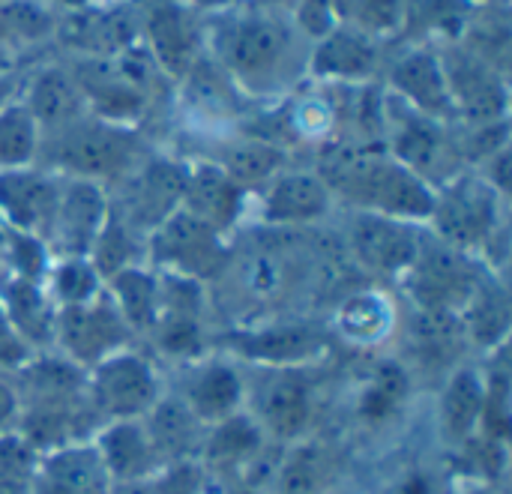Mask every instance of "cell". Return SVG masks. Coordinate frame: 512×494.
<instances>
[{
    "instance_id": "obj_12",
    "label": "cell",
    "mask_w": 512,
    "mask_h": 494,
    "mask_svg": "<svg viewBox=\"0 0 512 494\" xmlns=\"http://www.w3.org/2000/svg\"><path fill=\"white\" fill-rule=\"evenodd\" d=\"M186 183V165L171 159L147 156L135 171L117 180L114 198L108 195L111 216H117L126 228L147 237L159 228L174 210H180Z\"/></svg>"
},
{
    "instance_id": "obj_24",
    "label": "cell",
    "mask_w": 512,
    "mask_h": 494,
    "mask_svg": "<svg viewBox=\"0 0 512 494\" xmlns=\"http://www.w3.org/2000/svg\"><path fill=\"white\" fill-rule=\"evenodd\" d=\"M93 447L99 450L114 486L147 483L165 471L141 420H117L99 426V432L93 435Z\"/></svg>"
},
{
    "instance_id": "obj_52",
    "label": "cell",
    "mask_w": 512,
    "mask_h": 494,
    "mask_svg": "<svg viewBox=\"0 0 512 494\" xmlns=\"http://www.w3.org/2000/svg\"><path fill=\"white\" fill-rule=\"evenodd\" d=\"M6 102H12V81H9L6 75H0V108H3Z\"/></svg>"
},
{
    "instance_id": "obj_42",
    "label": "cell",
    "mask_w": 512,
    "mask_h": 494,
    "mask_svg": "<svg viewBox=\"0 0 512 494\" xmlns=\"http://www.w3.org/2000/svg\"><path fill=\"white\" fill-rule=\"evenodd\" d=\"M411 390L408 372L396 360H384L372 369L366 390L360 396V417L366 423H384L390 420L402 405Z\"/></svg>"
},
{
    "instance_id": "obj_1",
    "label": "cell",
    "mask_w": 512,
    "mask_h": 494,
    "mask_svg": "<svg viewBox=\"0 0 512 494\" xmlns=\"http://www.w3.org/2000/svg\"><path fill=\"white\" fill-rule=\"evenodd\" d=\"M207 48L237 90L279 96L306 72L312 42L276 9L234 6L207 21Z\"/></svg>"
},
{
    "instance_id": "obj_25",
    "label": "cell",
    "mask_w": 512,
    "mask_h": 494,
    "mask_svg": "<svg viewBox=\"0 0 512 494\" xmlns=\"http://www.w3.org/2000/svg\"><path fill=\"white\" fill-rule=\"evenodd\" d=\"M114 483L93 441H78L39 456L36 494H111Z\"/></svg>"
},
{
    "instance_id": "obj_6",
    "label": "cell",
    "mask_w": 512,
    "mask_h": 494,
    "mask_svg": "<svg viewBox=\"0 0 512 494\" xmlns=\"http://www.w3.org/2000/svg\"><path fill=\"white\" fill-rule=\"evenodd\" d=\"M486 273L489 267H483L474 255L444 243L426 228L420 231L417 255L399 282L405 285L414 306L459 315Z\"/></svg>"
},
{
    "instance_id": "obj_30",
    "label": "cell",
    "mask_w": 512,
    "mask_h": 494,
    "mask_svg": "<svg viewBox=\"0 0 512 494\" xmlns=\"http://www.w3.org/2000/svg\"><path fill=\"white\" fill-rule=\"evenodd\" d=\"M264 432L249 414H234L219 426H210L204 435V447L198 456V468L213 471L222 483H234L243 471H249L261 450H264Z\"/></svg>"
},
{
    "instance_id": "obj_13",
    "label": "cell",
    "mask_w": 512,
    "mask_h": 494,
    "mask_svg": "<svg viewBox=\"0 0 512 494\" xmlns=\"http://www.w3.org/2000/svg\"><path fill=\"white\" fill-rule=\"evenodd\" d=\"M129 342L132 330L126 327V321L120 318L117 306L105 291L87 303L57 309L54 348L60 351V357H66L84 372L117 351H126Z\"/></svg>"
},
{
    "instance_id": "obj_19",
    "label": "cell",
    "mask_w": 512,
    "mask_h": 494,
    "mask_svg": "<svg viewBox=\"0 0 512 494\" xmlns=\"http://www.w3.org/2000/svg\"><path fill=\"white\" fill-rule=\"evenodd\" d=\"M330 207H333V192L318 177V171L282 168L261 189V219L279 231L315 225L330 213Z\"/></svg>"
},
{
    "instance_id": "obj_18",
    "label": "cell",
    "mask_w": 512,
    "mask_h": 494,
    "mask_svg": "<svg viewBox=\"0 0 512 494\" xmlns=\"http://www.w3.org/2000/svg\"><path fill=\"white\" fill-rule=\"evenodd\" d=\"M390 90L402 105L426 117H435L441 123L456 120V108H453L444 66H441L435 45L405 48L390 66Z\"/></svg>"
},
{
    "instance_id": "obj_33",
    "label": "cell",
    "mask_w": 512,
    "mask_h": 494,
    "mask_svg": "<svg viewBox=\"0 0 512 494\" xmlns=\"http://www.w3.org/2000/svg\"><path fill=\"white\" fill-rule=\"evenodd\" d=\"M0 303L12 321V327L18 330V336L27 342V348L33 354L51 351L54 348V318H57V306L48 294V288L42 282L33 279H6L3 291H0Z\"/></svg>"
},
{
    "instance_id": "obj_4",
    "label": "cell",
    "mask_w": 512,
    "mask_h": 494,
    "mask_svg": "<svg viewBox=\"0 0 512 494\" xmlns=\"http://www.w3.org/2000/svg\"><path fill=\"white\" fill-rule=\"evenodd\" d=\"M90 114L135 126L165 93V72L141 42L111 57H75L69 63Z\"/></svg>"
},
{
    "instance_id": "obj_14",
    "label": "cell",
    "mask_w": 512,
    "mask_h": 494,
    "mask_svg": "<svg viewBox=\"0 0 512 494\" xmlns=\"http://www.w3.org/2000/svg\"><path fill=\"white\" fill-rule=\"evenodd\" d=\"M438 57L444 66L447 90L456 108V120L462 123H498L507 120L510 90L507 72L474 54L462 42L438 45Z\"/></svg>"
},
{
    "instance_id": "obj_28",
    "label": "cell",
    "mask_w": 512,
    "mask_h": 494,
    "mask_svg": "<svg viewBox=\"0 0 512 494\" xmlns=\"http://www.w3.org/2000/svg\"><path fill=\"white\" fill-rule=\"evenodd\" d=\"M21 102L30 111V117L36 120L42 138L54 135V132L72 126L75 120H81L84 114H90L72 69L69 66H57V63L54 66H42L30 78V87H27Z\"/></svg>"
},
{
    "instance_id": "obj_35",
    "label": "cell",
    "mask_w": 512,
    "mask_h": 494,
    "mask_svg": "<svg viewBox=\"0 0 512 494\" xmlns=\"http://www.w3.org/2000/svg\"><path fill=\"white\" fill-rule=\"evenodd\" d=\"M105 294L117 306L120 318L132 330V336H150L159 318V276L144 270L141 264L126 267L105 279Z\"/></svg>"
},
{
    "instance_id": "obj_32",
    "label": "cell",
    "mask_w": 512,
    "mask_h": 494,
    "mask_svg": "<svg viewBox=\"0 0 512 494\" xmlns=\"http://www.w3.org/2000/svg\"><path fill=\"white\" fill-rule=\"evenodd\" d=\"M459 321H462L468 345L483 348V351L507 348L512 327V309L510 291H507L504 279L489 270L480 279V285L474 288V294L468 297V303L462 306Z\"/></svg>"
},
{
    "instance_id": "obj_44",
    "label": "cell",
    "mask_w": 512,
    "mask_h": 494,
    "mask_svg": "<svg viewBox=\"0 0 512 494\" xmlns=\"http://www.w3.org/2000/svg\"><path fill=\"white\" fill-rule=\"evenodd\" d=\"M138 252H141V234L126 228L117 216H108V222H105L102 234L96 237L87 258L102 273V279H108V276H114V273H120L126 267H135Z\"/></svg>"
},
{
    "instance_id": "obj_53",
    "label": "cell",
    "mask_w": 512,
    "mask_h": 494,
    "mask_svg": "<svg viewBox=\"0 0 512 494\" xmlns=\"http://www.w3.org/2000/svg\"><path fill=\"white\" fill-rule=\"evenodd\" d=\"M222 494H255V492H252V489H246V486H237V483H225Z\"/></svg>"
},
{
    "instance_id": "obj_21",
    "label": "cell",
    "mask_w": 512,
    "mask_h": 494,
    "mask_svg": "<svg viewBox=\"0 0 512 494\" xmlns=\"http://www.w3.org/2000/svg\"><path fill=\"white\" fill-rule=\"evenodd\" d=\"M249 192L225 174V168L213 159L186 165V183H183V201L180 207L207 222L222 237L237 228V222L246 213Z\"/></svg>"
},
{
    "instance_id": "obj_2",
    "label": "cell",
    "mask_w": 512,
    "mask_h": 494,
    "mask_svg": "<svg viewBox=\"0 0 512 494\" xmlns=\"http://www.w3.org/2000/svg\"><path fill=\"white\" fill-rule=\"evenodd\" d=\"M318 177L333 198H342L357 213H378L414 225H426L432 216L435 189L381 144H333L318 165Z\"/></svg>"
},
{
    "instance_id": "obj_27",
    "label": "cell",
    "mask_w": 512,
    "mask_h": 494,
    "mask_svg": "<svg viewBox=\"0 0 512 494\" xmlns=\"http://www.w3.org/2000/svg\"><path fill=\"white\" fill-rule=\"evenodd\" d=\"M273 231H276V240L270 237L267 243L240 255L234 264L228 261L225 267V273L231 270L237 291L252 303H279L297 285L294 261H291V252L285 249V237L279 228Z\"/></svg>"
},
{
    "instance_id": "obj_9",
    "label": "cell",
    "mask_w": 512,
    "mask_h": 494,
    "mask_svg": "<svg viewBox=\"0 0 512 494\" xmlns=\"http://www.w3.org/2000/svg\"><path fill=\"white\" fill-rule=\"evenodd\" d=\"M138 36L168 81H183L207 51V21L183 0H147L138 9Z\"/></svg>"
},
{
    "instance_id": "obj_17",
    "label": "cell",
    "mask_w": 512,
    "mask_h": 494,
    "mask_svg": "<svg viewBox=\"0 0 512 494\" xmlns=\"http://www.w3.org/2000/svg\"><path fill=\"white\" fill-rule=\"evenodd\" d=\"M420 231L414 222L354 210L348 222V255L369 276L402 279L417 255Z\"/></svg>"
},
{
    "instance_id": "obj_34",
    "label": "cell",
    "mask_w": 512,
    "mask_h": 494,
    "mask_svg": "<svg viewBox=\"0 0 512 494\" xmlns=\"http://www.w3.org/2000/svg\"><path fill=\"white\" fill-rule=\"evenodd\" d=\"M486 405V378L477 369H456L441 393L438 420L450 441L465 444L477 435Z\"/></svg>"
},
{
    "instance_id": "obj_5",
    "label": "cell",
    "mask_w": 512,
    "mask_h": 494,
    "mask_svg": "<svg viewBox=\"0 0 512 494\" xmlns=\"http://www.w3.org/2000/svg\"><path fill=\"white\" fill-rule=\"evenodd\" d=\"M504 195L477 174H459L435 189V204L429 216V231L444 243L474 255L483 267L507 258V219Z\"/></svg>"
},
{
    "instance_id": "obj_56",
    "label": "cell",
    "mask_w": 512,
    "mask_h": 494,
    "mask_svg": "<svg viewBox=\"0 0 512 494\" xmlns=\"http://www.w3.org/2000/svg\"><path fill=\"white\" fill-rule=\"evenodd\" d=\"M471 494H492V492H471Z\"/></svg>"
},
{
    "instance_id": "obj_46",
    "label": "cell",
    "mask_w": 512,
    "mask_h": 494,
    "mask_svg": "<svg viewBox=\"0 0 512 494\" xmlns=\"http://www.w3.org/2000/svg\"><path fill=\"white\" fill-rule=\"evenodd\" d=\"M30 357H33V351L18 336V330L12 327V321H9V315H6V309L0 303V372H6V375L18 372Z\"/></svg>"
},
{
    "instance_id": "obj_16",
    "label": "cell",
    "mask_w": 512,
    "mask_h": 494,
    "mask_svg": "<svg viewBox=\"0 0 512 494\" xmlns=\"http://www.w3.org/2000/svg\"><path fill=\"white\" fill-rule=\"evenodd\" d=\"M108 216H111V204L105 186L60 177L57 204L45 234L48 252L54 258H87Z\"/></svg>"
},
{
    "instance_id": "obj_29",
    "label": "cell",
    "mask_w": 512,
    "mask_h": 494,
    "mask_svg": "<svg viewBox=\"0 0 512 494\" xmlns=\"http://www.w3.org/2000/svg\"><path fill=\"white\" fill-rule=\"evenodd\" d=\"M141 423H144L165 471L177 468V465H198L207 426H201L195 420V414L177 396H162L141 417Z\"/></svg>"
},
{
    "instance_id": "obj_3",
    "label": "cell",
    "mask_w": 512,
    "mask_h": 494,
    "mask_svg": "<svg viewBox=\"0 0 512 494\" xmlns=\"http://www.w3.org/2000/svg\"><path fill=\"white\" fill-rule=\"evenodd\" d=\"M147 159V147L135 126H120L96 114H84L72 126L45 135L39 144V159L48 171L60 177L87 183H117Z\"/></svg>"
},
{
    "instance_id": "obj_23",
    "label": "cell",
    "mask_w": 512,
    "mask_h": 494,
    "mask_svg": "<svg viewBox=\"0 0 512 494\" xmlns=\"http://www.w3.org/2000/svg\"><path fill=\"white\" fill-rule=\"evenodd\" d=\"M177 399L195 414L201 426L210 429L243 411L246 378L225 360H204L183 378Z\"/></svg>"
},
{
    "instance_id": "obj_20",
    "label": "cell",
    "mask_w": 512,
    "mask_h": 494,
    "mask_svg": "<svg viewBox=\"0 0 512 494\" xmlns=\"http://www.w3.org/2000/svg\"><path fill=\"white\" fill-rule=\"evenodd\" d=\"M381 69V45L345 30L333 27L327 36L312 42L306 72L330 87H360L369 84Z\"/></svg>"
},
{
    "instance_id": "obj_51",
    "label": "cell",
    "mask_w": 512,
    "mask_h": 494,
    "mask_svg": "<svg viewBox=\"0 0 512 494\" xmlns=\"http://www.w3.org/2000/svg\"><path fill=\"white\" fill-rule=\"evenodd\" d=\"M156 492V477L147 483H129V486H114L111 494H153Z\"/></svg>"
},
{
    "instance_id": "obj_38",
    "label": "cell",
    "mask_w": 512,
    "mask_h": 494,
    "mask_svg": "<svg viewBox=\"0 0 512 494\" xmlns=\"http://www.w3.org/2000/svg\"><path fill=\"white\" fill-rule=\"evenodd\" d=\"M474 15H477V6L471 0H408L402 36L417 33L420 45H426V42L447 45V42L462 39V33L468 30Z\"/></svg>"
},
{
    "instance_id": "obj_26",
    "label": "cell",
    "mask_w": 512,
    "mask_h": 494,
    "mask_svg": "<svg viewBox=\"0 0 512 494\" xmlns=\"http://www.w3.org/2000/svg\"><path fill=\"white\" fill-rule=\"evenodd\" d=\"M63 39L66 45L75 48L78 57H111L135 42L138 36V9L132 6H102L90 9L81 6L72 12L63 24Z\"/></svg>"
},
{
    "instance_id": "obj_15",
    "label": "cell",
    "mask_w": 512,
    "mask_h": 494,
    "mask_svg": "<svg viewBox=\"0 0 512 494\" xmlns=\"http://www.w3.org/2000/svg\"><path fill=\"white\" fill-rule=\"evenodd\" d=\"M222 345L255 369H303L324 357L330 336L309 321H276L237 327L222 336Z\"/></svg>"
},
{
    "instance_id": "obj_45",
    "label": "cell",
    "mask_w": 512,
    "mask_h": 494,
    "mask_svg": "<svg viewBox=\"0 0 512 494\" xmlns=\"http://www.w3.org/2000/svg\"><path fill=\"white\" fill-rule=\"evenodd\" d=\"M39 453L15 432L0 435V494H36Z\"/></svg>"
},
{
    "instance_id": "obj_37",
    "label": "cell",
    "mask_w": 512,
    "mask_h": 494,
    "mask_svg": "<svg viewBox=\"0 0 512 494\" xmlns=\"http://www.w3.org/2000/svg\"><path fill=\"white\" fill-rule=\"evenodd\" d=\"M225 168L228 177H234L246 192L264 189L282 168H285V150L261 135H243L222 147L219 159H213Z\"/></svg>"
},
{
    "instance_id": "obj_22",
    "label": "cell",
    "mask_w": 512,
    "mask_h": 494,
    "mask_svg": "<svg viewBox=\"0 0 512 494\" xmlns=\"http://www.w3.org/2000/svg\"><path fill=\"white\" fill-rule=\"evenodd\" d=\"M60 177L36 168L0 171V216L18 234L39 237L45 243L51 213L57 204Z\"/></svg>"
},
{
    "instance_id": "obj_39",
    "label": "cell",
    "mask_w": 512,
    "mask_h": 494,
    "mask_svg": "<svg viewBox=\"0 0 512 494\" xmlns=\"http://www.w3.org/2000/svg\"><path fill=\"white\" fill-rule=\"evenodd\" d=\"M336 27L354 30L372 42H387L402 36L408 0H330Z\"/></svg>"
},
{
    "instance_id": "obj_40",
    "label": "cell",
    "mask_w": 512,
    "mask_h": 494,
    "mask_svg": "<svg viewBox=\"0 0 512 494\" xmlns=\"http://www.w3.org/2000/svg\"><path fill=\"white\" fill-rule=\"evenodd\" d=\"M42 132L21 99L0 108V171L33 168L39 159Z\"/></svg>"
},
{
    "instance_id": "obj_50",
    "label": "cell",
    "mask_w": 512,
    "mask_h": 494,
    "mask_svg": "<svg viewBox=\"0 0 512 494\" xmlns=\"http://www.w3.org/2000/svg\"><path fill=\"white\" fill-rule=\"evenodd\" d=\"M396 494H432V486H429V480L426 477H408Z\"/></svg>"
},
{
    "instance_id": "obj_8",
    "label": "cell",
    "mask_w": 512,
    "mask_h": 494,
    "mask_svg": "<svg viewBox=\"0 0 512 494\" xmlns=\"http://www.w3.org/2000/svg\"><path fill=\"white\" fill-rule=\"evenodd\" d=\"M249 417L267 438L300 444L315 420V378L309 369H258L246 381Z\"/></svg>"
},
{
    "instance_id": "obj_55",
    "label": "cell",
    "mask_w": 512,
    "mask_h": 494,
    "mask_svg": "<svg viewBox=\"0 0 512 494\" xmlns=\"http://www.w3.org/2000/svg\"><path fill=\"white\" fill-rule=\"evenodd\" d=\"M471 3H474V6L480 9V6H504L507 0H471Z\"/></svg>"
},
{
    "instance_id": "obj_11",
    "label": "cell",
    "mask_w": 512,
    "mask_h": 494,
    "mask_svg": "<svg viewBox=\"0 0 512 494\" xmlns=\"http://www.w3.org/2000/svg\"><path fill=\"white\" fill-rule=\"evenodd\" d=\"M147 252L171 276L192 279L198 285L219 279L231 261L225 237L183 207L147 234Z\"/></svg>"
},
{
    "instance_id": "obj_36",
    "label": "cell",
    "mask_w": 512,
    "mask_h": 494,
    "mask_svg": "<svg viewBox=\"0 0 512 494\" xmlns=\"http://www.w3.org/2000/svg\"><path fill=\"white\" fill-rule=\"evenodd\" d=\"M396 327V309L378 291H348L336 306V333L351 345H378Z\"/></svg>"
},
{
    "instance_id": "obj_48",
    "label": "cell",
    "mask_w": 512,
    "mask_h": 494,
    "mask_svg": "<svg viewBox=\"0 0 512 494\" xmlns=\"http://www.w3.org/2000/svg\"><path fill=\"white\" fill-rule=\"evenodd\" d=\"M15 420H18V393L12 378L0 372V435L9 432Z\"/></svg>"
},
{
    "instance_id": "obj_49",
    "label": "cell",
    "mask_w": 512,
    "mask_h": 494,
    "mask_svg": "<svg viewBox=\"0 0 512 494\" xmlns=\"http://www.w3.org/2000/svg\"><path fill=\"white\" fill-rule=\"evenodd\" d=\"M186 6H192L195 12H201V15H219V12H225V9H234L240 0H183Z\"/></svg>"
},
{
    "instance_id": "obj_54",
    "label": "cell",
    "mask_w": 512,
    "mask_h": 494,
    "mask_svg": "<svg viewBox=\"0 0 512 494\" xmlns=\"http://www.w3.org/2000/svg\"><path fill=\"white\" fill-rule=\"evenodd\" d=\"M282 3H288V0H255V6H264V9H276Z\"/></svg>"
},
{
    "instance_id": "obj_10",
    "label": "cell",
    "mask_w": 512,
    "mask_h": 494,
    "mask_svg": "<svg viewBox=\"0 0 512 494\" xmlns=\"http://www.w3.org/2000/svg\"><path fill=\"white\" fill-rule=\"evenodd\" d=\"M159 399L162 384L153 363L132 348L87 369V402L102 426L117 420H141Z\"/></svg>"
},
{
    "instance_id": "obj_47",
    "label": "cell",
    "mask_w": 512,
    "mask_h": 494,
    "mask_svg": "<svg viewBox=\"0 0 512 494\" xmlns=\"http://www.w3.org/2000/svg\"><path fill=\"white\" fill-rule=\"evenodd\" d=\"M153 494H204V471L198 465H177L156 477Z\"/></svg>"
},
{
    "instance_id": "obj_7",
    "label": "cell",
    "mask_w": 512,
    "mask_h": 494,
    "mask_svg": "<svg viewBox=\"0 0 512 494\" xmlns=\"http://www.w3.org/2000/svg\"><path fill=\"white\" fill-rule=\"evenodd\" d=\"M384 132L390 135L387 150L405 168H411L420 180H426L432 189L465 174V159H462V150H459V141L450 129V123L426 117V114L402 105L393 96V99H387Z\"/></svg>"
},
{
    "instance_id": "obj_41",
    "label": "cell",
    "mask_w": 512,
    "mask_h": 494,
    "mask_svg": "<svg viewBox=\"0 0 512 494\" xmlns=\"http://www.w3.org/2000/svg\"><path fill=\"white\" fill-rule=\"evenodd\" d=\"M336 462L324 444H297L279 468V494H324Z\"/></svg>"
},
{
    "instance_id": "obj_31",
    "label": "cell",
    "mask_w": 512,
    "mask_h": 494,
    "mask_svg": "<svg viewBox=\"0 0 512 494\" xmlns=\"http://www.w3.org/2000/svg\"><path fill=\"white\" fill-rule=\"evenodd\" d=\"M405 345L411 357L417 360V366L429 372H444L462 357V351L468 348V339L456 312L414 306L405 324Z\"/></svg>"
},
{
    "instance_id": "obj_43",
    "label": "cell",
    "mask_w": 512,
    "mask_h": 494,
    "mask_svg": "<svg viewBox=\"0 0 512 494\" xmlns=\"http://www.w3.org/2000/svg\"><path fill=\"white\" fill-rule=\"evenodd\" d=\"M45 276H48V294L57 309L87 303L105 291V279L90 258H54Z\"/></svg>"
}]
</instances>
